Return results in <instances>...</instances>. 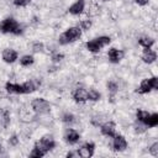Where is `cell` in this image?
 <instances>
[{"instance_id":"5b68a950","label":"cell","mask_w":158,"mask_h":158,"mask_svg":"<svg viewBox=\"0 0 158 158\" xmlns=\"http://www.w3.org/2000/svg\"><path fill=\"white\" fill-rule=\"evenodd\" d=\"M153 89H158V78L157 77H152V78H147L143 79L139 84L138 88V93L139 94H148L151 90Z\"/></svg>"},{"instance_id":"44dd1931","label":"cell","mask_w":158,"mask_h":158,"mask_svg":"<svg viewBox=\"0 0 158 158\" xmlns=\"http://www.w3.org/2000/svg\"><path fill=\"white\" fill-rule=\"evenodd\" d=\"M33 62H35V59L30 54H26V56L21 57V59H20V63H21L22 67H30L31 64H33Z\"/></svg>"},{"instance_id":"9a60e30c","label":"cell","mask_w":158,"mask_h":158,"mask_svg":"<svg viewBox=\"0 0 158 158\" xmlns=\"http://www.w3.org/2000/svg\"><path fill=\"white\" fill-rule=\"evenodd\" d=\"M84 7H85V0H77L69 7V12L72 15H80L84 11Z\"/></svg>"},{"instance_id":"9c48e42d","label":"cell","mask_w":158,"mask_h":158,"mask_svg":"<svg viewBox=\"0 0 158 158\" xmlns=\"http://www.w3.org/2000/svg\"><path fill=\"white\" fill-rule=\"evenodd\" d=\"M100 131L104 136H107V137H114L115 136V132H116V126L112 121H106L104 123L100 125Z\"/></svg>"},{"instance_id":"8992f818","label":"cell","mask_w":158,"mask_h":158,"mask_svg":"<svg viewBox=\"0 0 158 158\" xmlns=\"http://www.w3.org/2000/svg\"><path fill=\"white\" fill-rule=\"evenodd\" d=\"M31 106H32V110L37 114H47L51 110V104L46 99H42V98L33 99L31 102Z\"/></svg>"},{"instance_id":"277c9868","label":"cell","mask_w":158,"mask_h":158,"mask_svg":"<svg viewBox=\"0 0 158 158\" xmlns=\"http://www.w3.org/2000/svg\"><path fill=\"white\" fill-rule=\"evenodd\" d=\"M54 146H56V142H54L53 137L52 136H48V135L47 136H43L40 141H37L35 143V147L37 149H40L43 154H46L47 152H49L51 149H53Z\"/></svg>"},{"instance_id":"603a6c76","label":"cell","mask_w":158,"mask_h":158,"mask_svg":"<svg viewBox=\"0 0 158 158\" xmlns=\"http://www.w3.org/2000/svg\"><path fill=\"white\" fill-rule=\"evenodd\" d=\"M133 128H135V132L136 133H143V132H146V130L148 128V126L146 125V123H143V122H141V121H136V123L133 125Z\"/></svg>"},{"instance_id":"1f68e13d","label":"cell","mask_w":158,"mask_h":158,"mask_svg":"<svg viewBox=\"0 0 158 158\" xmlns=\"http://www.w3.org/2000/svg\"><path fill=\"white\" fill-rule=\"evenodd\" d=\"M52 59H53L54 62H59V60H62V59H63V54L56 53V54H53V56H52Z\"/></svg>"},{"instance_id":"83f0119b","label":"cell","mask_w":158,"mask_h":158,"mask_svg":"<svg viewBox=\"0 0 158 158\" xmlns=\"http://www.w3.org/2000/svg\"><path fill=\"white\" fill-rule=\"evenodd\" d=\"M91 27V21L90 20H81L80 21V28L81 30H89Z\"/></svg>"},{"instance_id":"30bf717a","label":"cell","mask_w":158,"mask_h":158,"mask_svg":"<svg viewBox=\"0 0 158 158\" xmlns=\"http://www.w3.org/2000/svg\"><path fill=\"white\" fill-rule=\"evenodd\" d=\"M125 56V52L122 49H117V48H110L107 51V58L111 63H118Z\"/></svg>"},{"instance_id":"2e32d148","label":"cell","mask_w":158,"mask_h":158,"mask_svg":"<svg viewBox=\"0 0 158 158\" xmlns=\"http://www.w3.org/2000/svg\"><path fill=\"white\" fill-rule=\"evenodd\" d=\"M5 89L10 94H23V86L22 84H14V83H6Z\"/></svg>"},{"instance_id":"ffe728a7","label":"cell","mask_w":158,"mask_h":158,"mask_svg":"<svg viewBox=\"0 0 158 158\" xmlns=\"http://www.w3.org/2000/svg\"><path fill=\"white\" fill-rule=\"evenodd\" d=\"M148 116H149V112L146 111V110H137V112H136V117H137V120L141 121V122H143V123L147 122Z\"/></svg>"},{"instance_id":"d590c367","label":"cell","mask_w":158,"mask_h":158,"mask_svg":"<svg viewBox=\"0 0 158 158\" xmlns=\"http://www.w3.org/2000/svg\"><path fill=\"white\" fill-rule=\"evenodd\" d=\"M105 1H109V0H105Z\"/></svg>"},{"instance_id":"4dcf8cb0","label":"cell","mask_w":158,"mask_h":158,"mask_svg":"<svg viewBox=\"0 0 158 158\" xmlns=\"http://www.w3.org/2000/svg\"><path fill=\"white\" fill-rule=\"evenodd\" d=\"M30 1L31 0H14V4L16 6H26L30 4Z\"/></svg>"},{"instance_id":"e0dca14e","label":"cell","mask_w":158,"mask_h":158,"mask_svg":"<svg viewBox=\"0 0 158 158\" xmlns=\"http://www.w3.org/2000/svg\"><path fill=\"white\" fill-rule=\"evenodd\" d=\"M10 123V112L5 109H0V126L6 128Z\"/></svg>"},{"instance_id":"4316f807","label":"cell","mask_w":158,"mask_h":158,"mask_svg":"<svg viewBox=\"0 0 158 158\" xmlns=\"http://www.w3.org/2000/svg\"><path fill=\"white\" fill-rule=\"evenodd\" d=\"M149 153H151L153 157H157V156H158V142H154V143L149 147Z\"/></svg>"},{"instance_id":"6da1fadb","label":"cell","mask_w":158,"mask_h":158,"mask_svg":"<svg viewBox=\"0 0 158 158\" xmlns=\"http://www.w3.org/2000/svg\"><path fill=\"white\" fill-rule=\"evenodd\" d=\"M22 26L14 19V17H7L2 22H0V32L2 33H14V35H20L22 33Z\"/></svg>"},{"instance_id":"f1b7e54d","label":"cell","mask_w":158,"mask_h":158,"mask_svg":"<svg viewBox=\"0 0 158 158\" xmlns=\"http://www.w3.org/2000/svg\"><path fill=\"white\" fill-rule=\"evenodd\" d=\"M32 51H33V52H41V51H43V43H41V42H35V43L32 44Z\"/></svg>"},{"instance_id":"836d02e7","label":"cell","mask_w":158,"mask_h":158,"mask_svg":"<svg viewBox=\"0 0 158 158\" xmlns=\"http://www.w3.org/2000/svg\"><path fill=\"white\" fill-rule=\"evenodd\" d=\"M74 156H78V153H73V152H69L67 154V157H74Z\"/></svg>"},{"instance_id":"4fadbf2b","label":"cell","mask_w":158,"mask_h":158,"mask_svg":"<svg viewBox=\"0 0 158 158\" xmlns=\"http://www.w3.org/2000/svg\"><path fill=\"white\" fill-rule=\"evenodd\" d=\"M73 99L77 102H85L88 100V90L85 88H77L73 93Z\"/></svg>"},{"instance_id":"3957f363","label":"cell","mask_w":158,"mask_h":158,"mask_svg":"<svg viewBox=\"0 0 158 158\" xmlns=\"http://www.w3.org/2000/svg\"><path fill=\"white\" fill-rule=\"evenodd\" d=\"M110 42H111V38H110V37H107V36H100V37H98V38H94V40H91V41H88V42L85 43V47H86V49H88L89 52L96 53V52H99L102 47L107 46Z\"/></svg>"},{"instance_id":"7a4b0ae2","label":"cell","mask_w":158,"mask_h":158,"mask_svg":"<svg viewBox=\"0 0 158 158\" xmlns=\"http://www.w3.org/2000/svg\"><path fill=\"white\" fill-rule=\"evenodd\" d=\"M81 36V28L80 27H69L68 30H65L58 38V42L60 44H68V43H72L74 41H77L79 37Z\"/></svg>"},{"instance_id":"52a82bcc","label":"cell","mask_w":158,"mask_h":158,"mask_svg":"<svg viewBox=\"0 0 158 158\" xmlns=\"http://www.w3.org/2000/svg\"><path fill=\"white\" fill-rule=\"evenodd\" d=\"M94 151H95V144L93 142H86L84 143L79 149H78V156L81 157V158H90L93 154H94Z\"/></svg>"},{"instance_id":"d6a6232c","label":"cell","mask_w":158,"mask_h":158,"mask_svg":"<svg viewBox=\"0 0 158 158\" xmlns=\"http://www.w3.org/2000/svg\"><path fill=\"white\" fill-rule=\"evenodd\" d=\"M148 1H149V0H136V2H137L138 5H141V6H143V5H146V4H148Z\"/></svg>"},{"instance_id":"ba28073f","label":"cell","mask_w":158,"mask_h":158,"mask_svg":"<svg viewBox=\"0 0 158 158\" xmlns=\"http://www.w3.org/2000/svg\"><path fill=\"white\" fill-rule=\"evenodd\" d=\"M112 147L116 152H122L127 148V141L123 136L121 135H115L114 136V141H112Z\"/></svg>"},{"instance_id":"484cf974","label":"cell","mask_w":158,"mask_h":158,"mask_svg":"<svg viewBox=\"0 0 158 158\" xmlns=\"http://www.w3.org/2000/svg\"><path fill=\"white\" fill-rule=\"evenodd\" d=\"M44 154L40 151V149H37L36 147H33V149L31 151V153H30V157L31 158H41V157H43Z\"/></svg>"},{"instance_id":"d4e9b609","label":"cell","mask_w":158,"mask_h":158,"mask_svg":"<svg viewBox=\"0 0 158 158\" xmlns=\"http://www.w3.org/2000/svg\"><path fill=\"white\" fill-rule=\"evenodd\" d=\"M107 89H109V91L111 93V94H115L116 91H117V89H118V85L115 83V81H109L107 83Z\"/></svg>"},{"instance_id":"5bb4252c","label":"cell","mask_w":158,"mask_h":158,"mask_svg":"<svg viewBox=\"0 0 158 158\" xmlns=\"http://www.w3.org/2000/svg\"><path fill=\"white\" fill-rule=\"evenodd\" d=\"M141 58H142V60H143L144 63L151 64V63H153V62L157 59V53H156L154 51H152L151 48H146V49L143 51Z\"/></svg>"},{"instance_id":"7402d4cb","label":"cell","mask_w":158,"mask_h":158,"mask_svg":"<svg viewBox=\"0 0 158 158\" xmlns=\"http://www.w3.org/2000/svg\"><path fill=\"white\" fill-rule=\"evenodd\" d=\"M100 98H101V94H100L96 89H90V90H88V100L98 101Z\"/></svg>"},{"instance_id":"d6986e66","label":"cell","mask_w":158,"mask_h":158,"mask_svg":"<svg viewBox=\"0 0 158 158\" xmlns=\"http://www.w3.org/2000/svg\"><path fill=\"white\" fill-rule=\"evenodd\" d=\"M146 125L148 127H156L158 125V114H156V112L154 114H149Z\"/></svg>"},{"instance_id":"8fae6325","label":"cell","mask_w":158,"mask_h":158,"mask_svg":"<svg viewBox=\"0 0 158 158\" xmlns=\"http://www.w3.org/2000/svg\"><path fill=\"white\" fill-rule=\"evenodd\" d=\"M64 138H65V141H67L69 144H74V143H77V142L80 139V135L78 133L77 130H74V128H68V130L65 131V133H64Z\"/></svg>"},{"instance_id":"7c38bea8","label":"cell","mask_w":158,"mask_h":158,"mask_svg":"<svg viewBox=\"0 0 158 158\" xmlns=\"http://www.w3.org/2000/svg\"><path fill=\"white\" fill-rule=\"evenodd\" d=\"M1 57H2L5 63H14L17 59V52L12 48H6V49L2 51Z\"/></svg>"},{"instance_id":"cb8c5ba5","label":"cell","mask_w":158,"mask_h":158,"mask_svg":"<svg viewBox=\"0 0 158 158\" xmlns=\"http://www.w3.org/2000/svg\"><path fill=\"white\" fill-rule=\"evenodd\" d=\"M74 115L73 114H69V112H67V114H64L63 116H62V121L63 122H65V123H72V122H74Z\"/></svg>"},{"instance_id":"ac0fdd59","label":"cell","mask_w":158,"mask_h":158,"mask_svg":"<svg viewBox=\"0 0 158 158\" xmlns=\"http://www.w3.org/2000/svg\"><path fill=\"white\" fill-rule=\"evenodd\" d=\"M138 43H139L142 47H144V48H151V47L154 44V40L151 38V37H141V38L138 40Z\"/></svg>"},{"instance_id":"e575fe53","label":"cell","mask_w":158,"mask_h":158,"mask_svg":"<svg viewBox=\"0 0 158 158\" xmlns=\"http://www.w3.org/2000/svg\"><path fill=\"white\" fill-rule=\"evenodd\" d=\"M2 152H4V147H2V144L0 143V154H1Z\"/></svg>"},{"instance_id":"f546056e","label":"cell","mask_w":158,"mask_h":158,"mask_svg":"<svg viewBox=\"0 0 158 158\" xmlns=\"http://www.w3.org/2000/svg\"><path fill=\"white\" fill-rule=\"evenodd\" d=\"M9 144H10V146H17V144H19V137H17L16 135L11 136V137L9 138Z\"/></svg>"}]
</instances>
